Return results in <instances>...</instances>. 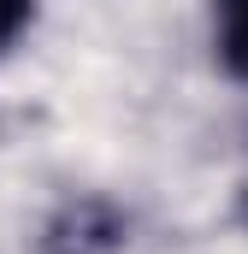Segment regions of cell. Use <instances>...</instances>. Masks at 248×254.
Returning a JSON list of instances; mask_svg holds the SVG:
<instances>
[{
	"mask_svg": "<svg viewBox=\"0 0 248 254\" xmlns=\"http://www.w3.org/2000/svg\"><path fill=\"white\" fill-rule=\"evenodd\" d=\"M213 42L219 60L237 77H248V0H213Z\"/></svg>",
	"mask_w": 248,
	"mask_h": 254,
	"instance_id": "obj_1",
	"label": "cell"
},
{
	"mask_svg": "<svg viewBox=\"0 0 248 254\" xmlns=\"http://www.w3.org/2000/svg\"><path fill=\"white\" fill-rule=\"evenodd\" d=\"M24 24H30V0H0V48H12Z\"/></svg>",
	"mask_w": 248,
	"mask_h": 254,
	"instance_id": "obj_2",
	"label": "cell"
},
{
	"mask_svg": "<svg viewBox=\"0 0 248 254\" xmlns=\"http://www.w3.org/2000/svg\"><path fill=\"white\" fill-rule=\"evenodd\" d=\"M243 213H248V207H243Z\"/></svg>",
	"mask_w": 248,
	"mask_h": 254,
	"instance_id": "obj_3",
	"label": "cell"
}]
</instances>
